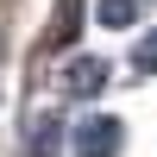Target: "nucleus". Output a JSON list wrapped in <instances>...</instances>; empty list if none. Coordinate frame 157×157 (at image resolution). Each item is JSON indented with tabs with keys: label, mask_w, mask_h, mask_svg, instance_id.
Listing matches in <instances>:
<instances>
[{
	"label": "nucleus",
	"mask_w": 157,
	"mask_h": 157,
	"mask_svg": "<svg viewBox=\"0 0 157 157\" xmlns=\"http://www.w3.org/2000/svg\"><path fill=\"white\" fill-rule=\"evenodd\" d=\"M75 157H120V120H82L75 126Z\"/></svg>",
	"instance_id": "f257e3e1"
},
{
	"label": "nucleus",
	"mask_w": 157,
	"mask_h": 157,
	"mask_svg": "<svg viewBox=\"0 0 157 157\" xmlns=\"http://www.w3.org/2000/svg\"><path fill=\"white\" fill-rule=\"evenodd\" d=\"M69 88H75V94L107 88V63H101V57H75V63H69Z\"/></svg>",
	"instance_id": "f03ea898"
},
{
	"label": "nucleus",
	"mask_w": 157,
	"mask_h": 157,
	"mask_svg": "<svg viewBox=\"0 0 157 157\" xmlns=\"http://www.w3.org/2000/svg\"><path fill=\"white\" fill-rule=\"evenodd\" d=\"M94 13H101V25H132L138 19V0H101Z\"/></svg>",
	"instance_id": "7ed1b4c3"
},
{
	"label": "nucleus",
	"mask_w": 157,
	"mask_h": 157,
	"mask_svg": "<svg viewBox=\"0 0 157 157\" xmlns=\"http://www.w3.org/2000/svg\"><path fill=\"white\" fill-rule=\"evenodd\" d=\"M132 63H138V69H157V32H151V38H145V44H138V50H132Z\"/></svg>",
	"instance_id": "20e7f679"
},
{
	"label": "nucleus",
	"mask_w": 157,
	"mask_h": 157,
	"mask_svg": "<svg viewBox=\"0 0 157 157\" xmlns=\"http://www.w3.org/2000/svg\"><path fill=\"white\" fill-rule=\"evenodd\" d=\"M38 157H57V126H38Z\"/></svg>",
	"instance_id": "39448f33"
}]
</instances>
